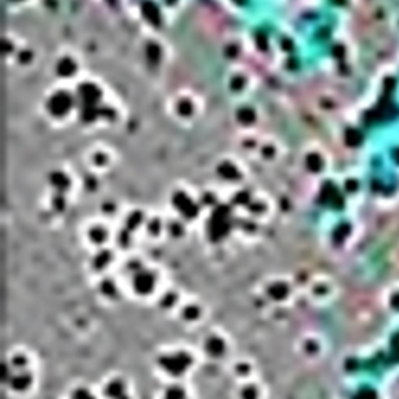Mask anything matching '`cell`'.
<instances>
[{
  "label": "cell",
  "mask_w": 399,
  "mask_h": 399,
  "mask_svg": "<svg viewBox=\"0 0 399 399\" xmlns=\"http://www.w3.org/2000/svg\"><path fill=\"white\" fill-rule=\"evenodd\" d=\"M154 284H156L154 276L150 272H147V270H139L133 276V289L137 295L142 296L150 295L154 289Z\"/></svg>",
  "instance_id": "obj_1"
},
{
  "label": "cell",
  "mask_w": 399,
  "mask_h": 399,
  "mask_svg": "<svg viewBox=\"0 0 399 399\" xmlns=\"http://www.w3.org/2000/svg\"><path fill=\"white\" fill-rule=\"evenodd\" d=\"M49 111L53 114V116L56 117H60L63 116V114H66L70 108V97L66 94V92H58V94H55L52 98H50V102H49Z\"/></svg>",
  "instance_id": "obj_2"
},
{
  "label": "cell",
  "mask_w": 399,
  "mask_h": 399,
  "mask_svg": "<svg viewBox=\"0 0 399 399\" xmlns=\"http://www.w3.org/2000/svg\"><path fill=\"white\" fill-rule=\"evenodd\" d=\"M226 349V341L217 335V334H211L205 340V351L209 354V357H222Z\"/></svg>",
  "instance_id": "obj_3"
},
{
  "label": "cell",
  "mask_w": 399,
  "mask_h": 399,
  "mask_svg": "<svg viewBox=\"0 0 399 399\" xmlns=\"http://www.w3.org/2000/svg\"><path fill=\"white\" fill-rule=\"evenodd\" d=\"M142 14H144V18L154 27H159L161 25V14H159V10L156 7L153 2L147 0V2L142 4Z\"/></svg>",
  "instance_id": "obj_4"
},
{
  "label": "cell",
  "mask_w": 399,
  "mask_h": 399,
  "mask_svg": "<svg viewBox=\"0 0 399 399\" xmlns=\"http://www.w3.org/2000/svg\"><path fill=\"white\" fill-rule=\"evenodd\" d=\"M289 295V286L282 281H275L267 289V296L272 299H284Z\"/></svg>",
  "instance_id": "obj_5"
},
{
  "label": "cell",
  "mask_w": 399,
  "mask_h": 399,
  "mask_svg": "<svg viewBox=\"0 0 399 399\" xmlns=\"http://www.w3.org/2000/svg\"><path fill=\"white\" fill-rule=\"evenodd\" d=\"M108 236H109V233L103 225H92L88 231L89 240L95 245H103V242L108 239Z\"/></svg>",
  "instance_id": "obj_6"
},
{
  "label": "cell",
  "mask_w": 399,
  "mask_h": 399,
  "mask_svg": "<svg viewBox=\"0 0 399 399\" xmlns=\"http://www.w3.org/2000/svg\"><path fill=\"white\" fill-rule=\"evenodd\" d=\"M181 317H182L184 321H187V323L198 321L200 317H202L200 306H196V304H184V307L181 309Z\"/></svg>",
  "instance_id": "obj_7"
},
{
  "label": "cell",
  "mask_w": 399,
  "mask_h": 399,
  "mask_svg": "<svg viewBox=\"0 0 399 399\" xmlns=\"http://www.w3.org/2000/svg\"><path fill=\"white\" fill-rule=\"evenodd\" d=\"M80 94H81L83 100L88 105L95 103L97 98L100 97V92H98V89L94 86V84H81V86H80Z\"/></svg>",
  "instance_id": "obj_8"
},
{
  "label": "cell",
  "mask_w": 399,
  "mask_h": 399,
  "mask_svg": "<svg viewBox=\"0 0 399 399\" xmlns=\"http://www.w3.org/2000/svg\"><path fill=\"white\" fill-rule=\"evenodd\" d=\"M111 262V253L106 251V250H100L98 254L94 256V261H92V267L95 270H105Z\"/></svg>",
  "instance_id": "obj_9"
},
{
  "label": "cell",
  "mask_w": 399,
  "mask_h": 399,
  "mask_svg": "<svg viewBox=\"0 0 399 399\" xmlns=\"http://www.w3.org/2000/svg\"><path fill=\"white\" fill-rule=\"evenodd\" d=\"M56 72L61 77H70L74 72H75V64L72 63V60L69 58H63L58 66H56Z\"/></svg>",
  "instance_id": "obj_10"
},
{
  "label": "cell",
  "mask_w": 399,
  "mask_h": 399,
  "mask_svg": "<svg viewBox=\"0 0 399 399\" xmlns=\"http://www.w3.org/2000/svg\"><path fill=\"white\" fill-rule=\"evenodd\" d=\"M217 172H219L223 178H226V179H236V178H239V170H237L233 164H230V162H223V164H220L219 168H217Z\"/></svg>",
  "instance_id": "obj_11"
},
{
  "label": "cell",
  "mask_w": 399,
  "mask_h": 399,
  "mask_svg": "<svg viewBox=\"0 0 399 399\" xmlns=\"http://www.w3.org/2000/svg\"><path fill=\"white\" fill-rule=\"evenodd\" d=\"M50 182H52V186H55L56 189H60V190H64L70 184L69 178L64 173H60V172H55V173L50 175Z\"/></svg>",
  "instance_id": "obj_12"
},
{
  "label": "cell",
  "mask_w": 399,
  "mask_h": 399,
  "mask_svg": "<svg viewBox=\"0 0 399 399\" xmlns=\"http://www.w3.org/2000/svg\"><path fill=\"white\" fill-rule=\"evenodd\" d=\"M147 58L151 64H156L159 63V58H161V49L158 44H154V42H148L147 44Z\"/></svg>",
  "instance_id": "obj_13"
},
{
  "label": "cell",
  "mask_w": 399,
  "mask_h": 399,
  "mask_svg": "<svg viewBox=\"0 0 399 399\" xmlns=\"http://www.w3.org/2000/svg\"><path fill=\"white\" fill-rule=\"evenodd\" d=\"M100 293L103 296H109V298H114L117 295V289H116V284H114L111 279H103L102 284H100Z\"/></svg>",
  "instance_id": "obj_14"
},
{
  "label": "cell",
  "mask_w": 399,
  "mask_h": 399,
  "mask_svg": "<svg viewBox=\"0 0 399 399\" xmlns=\"http://www.w3.org/2000/svg\"><path fill=\"white\" fill-rule=\"evenodd\" d=\"M237 120L240 123H244V125H250L251 122H254V112H253V109H250V108H242V109H239V112H237Z\"/></svg>",
  "instance_id": "obj_15"
},
{
  "label": "cell",
  "mask_w": 399,
  "mask_h": 399,
  "mask_svg": "<svg viewBox=\"0 0 399 399\" xmlns=\"http://www.w3.org/2000/svg\"><path fill=\"white\" fill-rule=\"evenodd\" d=\"M164 230V225H162V220H159L158 217H153L148 220V234L150 236H159L161 231Z\"/></svg>",
  "instance_id": "obj_16"
},
{
  "label": "cell",
  "mask_w": 399,
  "mask_h": 399,
  "mask_svg": "<svg viewBox=\"0 0 399 399\" xmlns=\"http://www.w3.org/2000/svg\"><path fill=\"white\" fill-rule=\"evenodd\" d=\"M240 397L242 399H258L259 397V391H258V388L253 385V383H247V385H244V388H242V391H240Z\"/></svg>",
  "instance_id": "obj_17"
},
{
  "label": "cell",
  "mask_w": 399,
  "mask_h": 399,
  "mask_svg": "<svg viewBox=\"0 0 399 399\" xmlns=\"http://www.w3.org/2000/svg\"><path fill=\"white\" fill-rule=\"evenodd\" d=\"M176 303V292H165L161 298V304L165 307V309H170L173 307Z\"/></svg>",
  "instance_id": "obj_18"
},
{
  "label": "cell",
  "mask_w": 399,
  "mask_h": 399,
  "mask_svg": "<svg viewBox=\"0 0 399 399\" xmlns=\"http://www.w3.org/2000/svg\"><path fill=\"white\" fill-rule=\"evenodd\" d=\"M178 112L181 114V116H190V112H192V103L189 102V100H181V102L178 103Z\"/></svg>",
  "instance_id": "obj_19"
},
{
  "label": "cell",
  "mask_w": 399,
  "mask_h": 399,
  "mask_svg": "<svg viewBox=\"0 0 399 399\" xmlns=\"http://www.w3.org/2000/svg\"><path fill=\"white\" fill-rule=\"evenodd\" d=\"M165 399H184V391L178 385H175L165 393Z\"/></svg>",
  "instance_id": "obj_20"
},
{
  "label": "cell",
  "mask_w": 399,
  "mask_h": 399,
  "mask_svg": "<svg viewBox=\"0 0 399 399\" xmlns=\"http://www.w3.org/2000/svg\"><path fill=\"white\" fill-rule=\"evenodd\" d=\"M230 86L233 91H240L242 88L245 86V78L244 77H240V75H236L231 78V83H230Z\"/></svg>",
  "instance_id": "obj_21"
},
{
  "label": "cell",
  "mask_w": 399,
  "mask_h": 399,
  "mask_svg": "<svg viewBox=\"0 0 399 399\" xmlns=\"http://www.w3.org/2000/svg\"><path fill=\"white\" fill-rule=\"evenodd\" d=\"M72 399H94V396L86 388H77L72 393Z\"/></svg>",
  "instance_id": "obj_22"
},
{
  "label": "cell",
  "mask_w": 399,
  "mask_h": 399,
  "mask_svg": "<svg viewBox=\"0 0 399 399\" xmlns=\"http://www.w3.org/2000/svg\"><path fill=\"white\" fill-rule=\"evenodd\" d=\"M95 117H97V111H94L92 108H84V109H83L81 119H83L84 122H92Z\"/></svg>",
  "instance_id": "obj_23"
},
{
  "label": "cell",
  "mask_w": 399,
  "mask_h": 399,
  "mask_svg": "<svg viewBox=\"0 0 399 399\" xmlns=\"http://www.w3.org/2000/svg\"><path fill=\"white\" fill-rule=\"evenodd\" d=\"M307 167L310 170H318L320 168V159L317 154H309L307 156Z\"/></svg>",
  "instance_id": "obj_24"
},
{
  "label": "cell",
  "mask_w": 399,
  "mask_h": 399,
  "mask_svg": "<svg viewBox=\"0 0 399 399\" xmlns=\"http://www.w3.org/2000/svg\"><path fill=\"white\" fill-rule=\"evenodd\" d=\"M256 44H258V47H259V50H262V52H265L267 49H268V44H267V38L264 36V35H258L256 36Z\"/></svg>",
  "instance_id": "obj_25"
},
{
  "label": "cell",
  "mask_w": 399,
  "mask_h": 399,
  "mask_svg": "<svg viewBox=\"0 0 399 399\" xmlns=\"http://www.w3.org/2000/svg\"><path fill=\"white\" fill-rule=\"evenodd\" d=\"M281 47L282 50H286V52H290L293 49V44H292V41L289 38H282L281 39Z\"/></svg>",
  "instance_id": "obj_26"
},
{
  "label": "cell",
  "mask_w": 399,
  "mask_h": 399,
  "mask_svg": "<svg viewBox=\"0 0 399 399\" xmlns=\"http://www.w3.org/2000/svg\"><path fill=\"white\" fill-rule=\"evenodd\" d=\"M30 60H32V53L28 50H24L19 53V63H28Z\"/></svg>",
  "instance_id": "obj_27"
},
{
  "label": "cell",
  "mask_w": 399,
  "mask_h": 399,
  "mask_svg": "<svg viewBox=\"0 0 399 399\" xmlns=\"http://www.w3.org/2000/svg\"><path fill=\"white\" fill-rule=\"evenodd\" d=\"M225 53H226V56H230V58H233V56L237 55V49H236L234 46H230V47H228V49L225 50Z\"/></svg>",
  "instance_id": "obj_28"
},
{
  "label": "cell",
  "mask_w": 399,
  "mask_h": 399,
  "mask_svg": "<svg viewBox=\"0 0 399 399\" xmlns=\"http://www.w3.org/2000/svg\"><path fill=\"white\" fill-rule=\"evenodd\" d=\"M94 159H95V162H97V164H105V161H106L105 154H102V153H95Z\"/></svg>",
  "instance_id": "obj_29"
},
{
  "label": "cell",
  "mask_w": 399,
  "mask_h": 399,
  "mask_svg": "<svg viewBox=\"0 0 399 399\" xmlns=\"http://www.w3.org/2000/svg\"><path fill=\"white\" fill-rule=\"evenodd\" d=\"M273 148L272 147H265L264 150H262V154L265 156V158H270V156H273Z\"/></svg>",
  "instance_id": "obj_30"
},
{
  "label": "cell",
  "mask_w": 399,
  "mask_h": 399,
  "mask_svg": "<svg viewBox=\"0 0 399 399\" xmlns=\"http://www.w3.org/2000/svg\"><path fill=\"white\" fill-rule=\"evenodd\" d=\"M4 47H5V52H7V53H8V52H11V49H13V47H11V46L8 44V42H7V41H4Z\"/></svg>",
  "instance_id": "obj_31"
},
{
  "label": "cell",
  "mask_w": 399,
  "mask_h": 399,
  "mask_svg": "<svg viewBox=\"0 0 399 399\" xmlns=\"http://www.w3.org/2000/svg\"><path fill=\"white\" fill-rule=\"evenodd\" d=\"M236 4H239V5H245L247 4V0H234Z\"/></svg>",
  "instance_id": "obj_32"
},
{
  "label": "cell",
  "mask_w": 399,
  "mask_h": 399,
  "mask_svg": "<svg viewBox=\"0 0 399 399\" xmlns=\"http://www.w3.org/2000/svg\"><path fill=\"white\" fill-rule=\"evenodd\" d=\"M175 2H176V0H165V4H167V5H173Z\"/></svg>",
  "instance_id": "obj_33"
},
{
  "label": "cell",
  "mask_w": 399,
  "mask_h": 399,
  "mask_svg": "<svg viewBox=\"0 0 399 399\" xmlns=\"http://www.w3.org/2000/svg\"><path fill=\"white\" fill-rule=\"evenodd\" d=\"M108 2H109L111 5H114V4H116V0H108Z\"/></svg>",
  "instance_id": "obj_34"
},
{
  "label": "cell",
  "mask_w": 399,
  "mask_h": 399,
  "mask_svg": "<svg viewBox=\"0 0 399 399\" xmlns=\"http://www.w3.org/2000/svg\"><path fill=\"white\" fill-rule=\"evenodd\" d=\"M14 2H19V0H14Z\"/></svg>",
  "instance_id": "obj_35"
}]
</instances>
